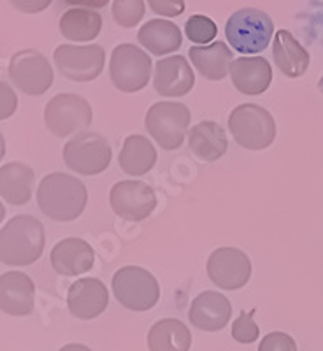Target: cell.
Returning a JSON list of instances; mask_svg holds the SVG:
<instances>
[{
  "label": "cell",
  "mask_w": 323,
  "mask_h": 351,
  "mask_svg": "<svg viewBox=\"0 0 323 351\" xmlns=\"http://www.w3.org/2000/svg\"><path fill=\"white\" fill-rule=\"evenodd\" d=\"M109 291L106 285L95 278H83L72 283L67 293V306L77 319H93L106 311Z\"/></svg>",
  "instance_id": "cell-14"
},
{
  "label": "cell",
  "mask_w": 323,
  "mask_h": 351,
  "mask_svg": "<svg viewBox=\"0 0 323 351\" xmlns=\"http://www.w3.org/2000/svg\"><path fill=\"white\" fill-rule=\"evenodd\" d=\"M111 208L120 218L127 221H143L156 208L155 190L144 181H120L109 195Z\"/></svg>",
  "instance_id": "cell-12"
},
{
  "label": "cell",
  "mask_w": 323,
  "mask_h": 351,
  "mask_svg": "<svg viewBox=\"0 0 323 351\" xmlns=\"http://www.w3.org/2000/svg\"><path fill=\"white\" fill-rule=\"evenodd\" d=\"M0 88H2V111H0V118L5 120L16 109V95L11 90V86H8L5 83L0 84Z\"/></svg>",
  "instance_id": "cell-34"
},
{
  "label": "cell",
  "mask_w": 323,
  "mask_h": 351,
  "mask_svg": "<svg viewBox=\"0 0 323 351\" xmlns=\"http://www.w3.org/2000/svg\"><path fill=\"white\" fill-rule=\"evenodd\" d=\"M184 34L192 43L208 46V43H211L218 34V27L211 18L204 16V14H193L188 18L187 25H184Z\"/></svg>",
  "instance_id": "cell-29"
},
{
  "label": "cell",
  "mask_w": 323,
  "mask_h": 351,
  "mask_svg": "<svg viewBox=\"0 0 323 351\" xmlns=\"http://www.w3.org/2000/svg\"><path fill=\"white\" fill-rule=\"evenodd\" d=\"M190 120V109L181 102H156L146 112L144 127L160 148L171 152L181 148Z\"/></svg>",
  "instance_id": "cell-6"
},
{
  "label": "cell",
  "mask_w": 323,
  "mask_h": 351,
  "mask_svg": "<svg viewBox=\"0 0 323 351\" xmlns=\"http://www.w3.org/2000/svg\"><path fill=\"white\" fill-rule=\"evenodd\" d=\"M153 12L165 18L180 16L184 12V0H148Z\"/></svg>",
  "instance_id": "cell-32"
},
{
  "label": "cell",
  "mask_w": 323,
  "mask_h": 351,
  "mask_svg": "<svg viewBox=\"0 0 323 351\" xmlns=\"http://www.w3.org/2000/svg\"><path fill=\"white\" fill-rule=\"evenodd\" d=\"M34 281L18 271L0 276V309L9 316H28L34 311Z\"/></svg>",
  "instance_id": "cell-17"
},
{
  "label": "cell",
  "mask_w": 323,
  "mask_h": 351,
  "mask_svg": "<svg viewBox=\"0 0 323 351\" xmlns=\"http://www.w3.org/2000/svg\"><path fill=\"white\" fill-rule=\"evenodd\" d=\"M193 83L195 76L184 56L176 55L156 62L153 84L158 95L183 97L192 90Z\"/></svg>",
  "instance_id": "cell-15"
},
{
  "label": "cell",
  "mask_w": 323,
  "mask_h": 351,
  "mask_svg": "<svg viewBox=\"0 0 323 351\" xmlns=\"http://www.w3.org/2000/svg\"><path fill=\"white\" fill-rule=\"evenodd\" d=\"M93 120L92 106L81 95L60 93L53 97L44 109V123L53 136L67 137L84 130Z\"/></svg>",
  "instance_id": "cell-9"
},
{
  "label": "cell",
  "mask_w": 323,
  "mask_h": 351,
  "mask_svg": "<svg viewBox=\"0 0 323 351\" xmlns=\"http://www.w3.org/2000/svg\"><path fill=\"white\" fill-rule=\"evenodd\" d=\"M318 88H320V92L323 93V77H322V80H320V83H318Z\"/></svg>",
  "instance_id": "cell-37"
},
{
  "label": "cell",
  "mask_w": 323,
  "mask_h": 351,
  "mask_svg": "<svg viewBox=\"0 0 323 351\" xmlns=\"http://www.w3.org/2000/svg\"><path fill=\"white\" fill-rule=\"evenodd\" d=\"M39 209L55 221H74L88 202L86 186L74 176L53 172L44 176L37 188Z\"/></svg>",
  "instance_id": "cell-1"
},
{
  "label": "cell",
  "mask_w": 323,
  "mask_h": 351,
  "mask_svg": "<svg viewBox=\"0 0 323 351\" xmlns=\"http://www.w3.org/2000/svg\"><path fill=\"white\" fill-rule=\"evenodd\" d=\"M9 77L18 90L27 95H43L51 88L55 80L48 58L36 49H23L12 55L9 62Z\"/></svg>",
  "instance_id": "cell-11"
},
{
  "label": "cell",
  "mask_w": 323,
  "mask_h": 351,
  "mask_svg": "<svg viewBox=\"0 0 323 351\" xmlns=\"http://www.w3.org/2000/svg\"><path fill=\"white\" fill-rule=\"evenodd\" d=\"M46 244L44 227L30 215L11 218L0 232V260L4 265H32L40 258Z\"/></svg>",
  "instance_id": "cell-2"
},
{
  "label": "cell",
  "mask_w": 323,
  "mask_h": 351,
  "mask_svg": "<svg viewBox=\"0 0 323 351\" xmlns=\"http://www.w3.org/2000/svg\"><path fill=\"white\" fill-rule=\"evenodd\" d=\"M209 280L224 290H239L250 281L252 262L237 247H218L208 260Z\"/></svg>",
  "instance_id": "cell-13"
},
{
  "label": "cell",
  "mask_w": 323,
  "mask_h": 351,
  "mask_svg": "<svg viewBox=\"0 0 323 351\" xmlns=\"http://www.w3.org/2000/svg\"><path fill=\"white\" fill-rule=\"evenodd\" d=\"M274 34V23L267 12L260 9L244 8L228 18L225 36L232 49L246 55L262 53L267 48Z\"/></svg>",
  "instance_id": "cell-3"
},
{
  "label": "cell",
  "mask_w": 323,
  "mask_h": 351,
  "mask_svg": "<svg viewBox=\"0 0 323 351\" xmlns=\"http://www.w3.org/2000/svg\"><path fill=\"white\" fill-rule=\"evenodd\" d=\"M118 164L128 176H143L152 171L156 164V149L148 137L130 136L125 139Z\"/></svg>",
  "instance_id": "cell-26"
},
{
  "label": "cell",
  "mask_w": 323,
  "mask_h": 351,
  "mask_svg": "<svg viewBox=\"0 0 323 351\" xmlns=\"http://www.w3.org/2000/svg\"><path fill=\"white\" fill-rule=\"evenodd\" d=\"M49 260L56 274L72 278V276L92 271L95 263V252L86 241L80 237H69L53 247Z\"/></svg>",
  "instance_id": "cell-18"
},
{
  "label": "cell",
  "mask_w": 323,
  "mask_h": 351,
  "mask_svg": "<svg viewBox=\"0 0 323 351\" xmlns=\"http://www.w3.org/2000/svg\"><path fill=\"white\" fill-rule=\"evenodd\" d=\"M100 30H102V16L92 9L72 8L60 18V32L69 40L88 43L95 39Z\"/></svg>",
  "instance_id": "cell-27"
},
{
  "label": "cell",
  "mask_w": 323,
  "mask_h": 351,
  "mask_svg": "<svg viewBox=\"0 0 323 351\" xmlns=\"http://www.w3.org/2000/svg\"><path fill=\"white\" fill-rule=\"evenodd\" d=\"M190 62L195 65L200 76L211 81H222L230 71L234 62L232 49L222 40L208 44V46H192L190 48Z\"/></svg>",
  "instance_id": "cell-22"
},
{
  "label": "cell",
  "mask_w": 323,
  "mask_h": 351,
  "mask_svg": "<svg viewBox=\"0 0 323 351\" xmlns=\"http://www.w3.org/2000/svg\"><path fill=\"white\" fill-rule=\"evenodd\" d=\"M112 293L116 300L130 311H149L160 299V287L155 276L139 265H127L112 276Z\"/></svg>",
  "instance_id": "cell-5"
},
{
  "label": "cell",
  "mask_w": 323,
  "mask_h": 351,
  "mask_svg": "<svg viewBox=\"0 0 323 351\" xmlns=\"http://www.w3.org/2000/svg\"><path fill=\"white\" fill-rule=\"evenodd\" d=\"M144 0H115L112 2V16L123 28H134L144 18Z\"/></svg>",
  "instance_id": "cell-28"
},
{
  "label": "cell",
  "mask_w": 323,
  "mask_h": 351,
  "mask_svg": "<svg viewBox=\"0 0 323 351\" xmlns=\"http://www.w3.org/2000/svg\"><path fill=\"white\" fill-rule=\"evenodd\" d=\"M272 56H274V64L278 65V69L291 80L306 74L309 62H311L307 49L285 28L274 34Z\"/></svg>",
  "instance_id": "cell-20"
},
{
  "label": "cell",
  "mask_w": 323,
  "mask_h": 351,
  "mask_svg": "<svg viewBox=\"0 0 323 351\" xmlns=\"http://www.w3.org/2000/svg\"><path fill=\"white\" fill-rule=\"evenodd\" d=\"M259 351H297L296 339L285 332H271L260 341Z\"/></svg>",
  "instance_id": "cell-31"
},
{
  "label": "cell",
  "mask_w": 323,
  "mask_h": 351,
  "mask_svg": "<svg viewBox=\"0 0 323 351\" xmlns=\"http://www.w3.org/2000/svg\"><path fill=\"white\" fill-rule=\"evenodd\" d=\"M34 171L21 162L2 165L0 169V195L12 206H23L32 199Z\"/></svg>",
  "instance_id": "cell-23"
},
{
  "label": "cell",
  "mask_w": 323,
  "mask_h": 351,
  "mask_svg": "<svg viewBox=\"0 0 323 351\" xmlns=\"http://www.w3.org/2000/svg\"><path fill=\"white\" fill-rule=\"evenodd\" d=\"M111 146L100 134L81 132L64 146V162L71 171L81 176L104 172L111 164Z\"/></svg>",
  "instance_id": "cell-8"
},
{
  "label": "cell",
  "mask_w": 323,
  "mask_h": 351,
  "mask_svg": "<svg viewBox=\"0 0 323 351\" xmlns=\"http://www.w3.org/2000/svg\"><path fill=\"white\" fill-rule=\"evenodd\" d=\"M192 332L181 319H160L149 328L148 348L149 351H190Z\"/></svg>",
  "instance_id": "cell-25"
},
{
  "label": "cell",
  "mask_w": 323,
  "mask_h": 351,
  "mask_svg": "<svg viewBox=\"0 0 323 351\" xmlns=\"http://www.w3.org/2000/svg\"><path fill=\"white\" fill-rule=\"evenodd\" d=\"M60 351H92L88 346H84V344H76V343H72V344H67V346L62 348Z\"/></svg>",
  "instance_id": "cell-36"
},
{
  "label": "cell",
  "mask_w": 323,
  "mask_h": 351,
  "mask_svg": "<svg viewBox=\"0 0 323 351\" xmlns=\"http://www.w3.org/2000/svg\"><path fill=\"white\" fill-rule=\"evenodd\" d=\"M56 69L64 77L77 83H86L99 77L106 64V51L99 44L90 46H72L62 44L53 55Z\"/></svg>",
  "instance_id": "cell-10"
},
{
  "label": "cell",
  "mask_w": 323,
  "mask_h": 351,
  "mask_svg": "<svg viewBox=\"0 0 323 351\" xmlns=\"http://www.w3.org/2000/svg\"><path fill=\"white\" fill-rule=\"evenodd\" d=\"M228 128L241 148L260 152L276 139V121L267 109L256 104L237 106L228 116Z\"/></svg>",
  "instance_id": "cell-4"
},
{
  "label": "cell",
  "mask_w": 323,
  "mask_h": 351,
  "mask_svg": "<svg viewBox=\"0 0 323 351\" xmlns=\"http://www.w3.org/2000/svg\"><path fill=\"white\" fill-rule=\"evenodd\" d=\"M153 62L144 49L134 44H120L111 53L109 76L123 93H136L148 84Z\"/></svg>",
  "instance_id": "cell-7"
},
{
  "label": "cell",
  "mask_w": 323,
  "mask_h": 351,
  "mask_svg": "<svg viewBox=\"0 0 323 351\" xmlns=\"http://www.w3.org/2000/svg\"><path fill=\"white\" fill-rule=\"evenodd\" d=\"M137 39L144 48L156 56L169 55L181 48L183 36L180 27L167 20H149L139 28Z\"/></svg>",
  "instance_id": "cell-24"
},
{
  "label": "cell",
  "mask_w": 323,
  "mask_h": 351,
  "mask_svg": "<svg viewBox=\"0 0 323 351\" xmlns=\"http://www.w3.org/2000/svg\"><path fill=\"white\" fill-rule=\"evenodd\" d=\"M232 84L244 95H262L272 81V67L263 56H241L230 64Z\"/></svg>",
  "instance_id": "cell-19"
},
{
  "label": "cell",
  "mask_w": 323,
  "mask_h": 351,
  "mask_svg": "<svg viewBox=\"0 0 323 351\" xmlns=\"http://www.w3.org/2000/svg\"><path fill=\"white\" fill-rule=\"evenodd\" d=\"M188 146L204 162H216L227 153L228 139L224 127L216 121H200L188 132Z\"/></svg>",
  "instance_id": "cell-21"
},
{
  "label": "cell",
  "mask_w": 323,
  "mask_h": 351,
  "mask_svg": "<svg viewBox=\"0 0 323 351\" xmlns=\"http://www.w3.org/2000/svg\"><path fill=\"white\" fill-rule=\"evenodd\" d=\"M65 4L74 5V8H83V9H100L106 8L109 4V0H64Z\"/></svg>",
  "instance_id": "cell-35"
},
{
  "label": "cell",
  "mask_w": 323,
  "mask_h": 351,
  "mask_svg": "<svg viewBox=\"0 0 323 351\" xmlns=\"http://www.w3.org/2000/svg\"><path fill=\"white\" fill-rule=\"evenodd\" d=\"M232 304L224 293L204 291L193 299L190 306V324L204 332H218L230 322Z\"/></svg>",
  "instance_id": "cell-16"
},
{
  "label": "cell",
  "mask_w": 323,
  "mask_h": 351,
  "mask_svg": "<svg viewBox=\"0 0 323 351\" xmlns=\"http://www.w3.org/2000/svg\"><path fill=\"white\" fill-rule=\"evenodd\" d=\"M255 309H252L250 313L241 311V315L237 316L236 322L232 324V337L241 344H250L255 343L260 335L259 325L255 324L253 315H255Z\"/></svg>",
  "instance_id": "cell-30"
},
{
  "label": "cell",
  "mask_w": 323,
  "mask_h": 351,
  "mask_svg": "<svg viewBox=\"0 0 323 351\" xmlns=\"http://www.w3.org/2000/svg\"><path fill=\"white\" fill-rule=\"evenodd\" d=\"M53 0H9V4L14 9L27 14H36V12H43L44 9H48L51 5Z\"/></svg>",
  "instance_id": "cell-33"
}]
</instances>
